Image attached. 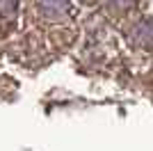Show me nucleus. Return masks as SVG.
Here are the masks:
<instances>
[{
	"label": "nucleus",
	"mask_w": 153,
	"mask_h": 151,
	"mask_svg": "<svg viewBox=\"0 0 153 151\" xmlns=\"http://www.w3.org/2000/svg\"><path fill=\"white\" fill-rule=\"evenodd\" d=\"M130 39H133L135 46L140 48H153V21H142L133 28L130 32Z\"/></svg>",
	"instance_id": "f257e3e1"
},
{
	"label": "nucleus",
	"mask_w": 153,
	"mask_h": 151,
	"mask_svg": "<svg viewBox=\"0 0 153 151\" xmlns=\"http://www.w3.org/2000/svg\"><path fill=\"white\" fill-rule=\"evenodd\" d=\"M19 12V0H0V19L12 21Z\"/></svg>",
	"instance_id": "f03ea898"
},
{
	"label": "nucleus",
	"mask_w": 153,
	"mask_h": 151,
	"mask_svg": "<svg viewBox=\"0 0 153 151\" xmlns=\"http://www.w3.org/2000/svg\"><path fill=\"white\" fill-rule=\"evenodd\" d=\"M135 2H137V0H110V7H112V9H128V7H133Z\"/></svg>",
	"instance_id": "7ed1b4c3"
},
{
	"label": "nucleus",
	"mask_w": 153,
	"mask_h": 151,
	"mask_svg": "<svg viewBox=\"0 0 153 151\" xmlns=\"http://www.w3.org/2000/svg\"><path fill=\"white\" fill-rule=\"evenodd\" d=\"M80 2H85V5H91V2H96V0H80Z\"/></svg>",
	"instance_id": "20e7f679"
}]
</instances>
